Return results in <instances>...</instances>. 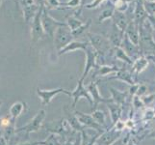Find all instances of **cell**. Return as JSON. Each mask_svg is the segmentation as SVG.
I'll return each instance as SVG.
<instances>
[{
  "label": "cell",
  "instance_id": "9",
  "mask_svg": "<svg viewBox=\"0 0 155 145\" xmlns=\"http://www.w3.org/2000/svg\"><path fill=\"white\" fill-rule=\"evenodd\" d=\"M74 113L76 114L77 118L79 122L81 123V124L85 127V128H92V129H94V130L98 131L100 133H102L104 130H103V127L99 125L98 123L95 121L92 115H87L85 113H82V112H80L78 110H75L74 111Z\"/></svg>",
  "mask_w": 155,
  "mask_h": 145
},
{
  "label": "cell",
  "instance_id": "4",
  "mask_svg": "<svg viewBox=\"0 0 155 145\" xmlns=\"http://www.w3.org/2000/svg\"><path fill=\"white\" fill-rule=\"evenodd\" d=\"M89 42L91 45L94 47V48L97 51V53H104L109 52L111 50V43L108 38H106L103 35L100 34H95V33H91L88 32L87 33Z\"/></svg>",
  "mask_w": 155,
  "mask_h": 145
},
{
  "label": "cell",
  "instance_id": "3",
  "mask_svg": "<svg viewBox=\"0 0 155 145\" xmlns=\"http://www.w3.org/2000/svg\"><path fill=\"white\" fill-rule=\"evenodd\" d=\"M41 23H42V27H44L45 35L50 37V38H53L57 28L65 22L57 20L54 18H52L49 15L48 10L45 7L44 11H42V14H41Z\"/></svg>",
  "mask_w": 155,
  "mask_h": 145
},
{
  "label": "cell",
  "instance_id": "13",
  "mask_svg": "<svg viewBox=\"0 0 155 145\" xmlns=\"http://www.w3.org/2000/svg\"><path fill=\"white\" fill-rule=\"evenodd\" d=\"M112 19H113V24H115L117 28H120V30L124 32L129 22L132 21L127 14H125L124 12H119V11H115Z\"/></svg>",
  "mask_w": 155,
  "mask_h": 145
},
{
  "label": "cell",
  "instance_id": "40",
  "mask_svg": "<svg viewBox=\"0 0 155 145\" xmlns=\"http://www.w3.org/2000/svg\"><path fill=\"white\" fill-rule=\"evenodd\" d=\"M0 129H2V118H0Z\"/></svg>",
  "mask_w": 155,
  "mask_h": 145
},
{
  "label": "cell",
  "instance_id": "31",
  "mask_svg": "<svg viewBox=\"0 0 155 145\" xmlns=\"http://www.w3.org/2000/svg\"><path fill=\"white\" fill-rule=\"evenodd\" d=\"M92 24V20L91 19H88L86 22H84V24L81 26V27H79L78 29H76L75 31H72V35L74 37V39L77 38L78 36H81L82 34H84L85 32H86L89 27H90V25Z\"/></svg>",
  "mask_w": 155,
  "mask_h": 145
},
{
  "label": "cell",
  "instance_id": "34",
  "mask_svg": "<svg viewBox=\"0 0 155 145\" xmlns=\"http://www.w3.org/2000/svg\"><path fill=\"white\" fill-rule=\"evenodd\" d=\"M83 0H68L67 2H64V7L66 9L68 8H80L82 5Z\"/></svg>",
  "mask_w": 155,
  "mask_h": 145
},
{
  "label": "cell",
  "instance_id": "12",
  "mask_svg": "<svg viewBox=\"0 0 155 145\" xmlns=\"http://www.w3.org/2000/svg\"><path fill=\"white\" fill-rule=\"evenodd\" d=\"M101 133L94 129L86 128L81 132V145H94Z\"/></svg>",
  "mask_w": 155,
  "mask_h": 145
},
{
  "label": "cell",
  "instance_id": "38",
  "mask_svg": "<svg viewBox=\"0 0 155 145\" xmlns=\"http://www.w3.org/2000/svg\"><path fill=\"white\" fill-rule=\"evenodd\" d=\"M47 0H34L36 5H38L39 7H45Z\"/></svg>",
  "mask_w": 155,
  "mask_h": 145
},
{
  "label": "cell",
  "instance_id": "36",
  "mask_svg": "<svg viewBox=\"0 0 155 145\" xmlns=\"http://www.w3.org/2000/svg\"><path fill=\"white\" fill-rule=\"evenodd\" d=\"M18 1H19V4H20L21 8L26 7V6H30V5L35 4L34 0H18Z\"/></svg>",
  "mask_w": 155,
  "mask_h": 145
},
{
  "label": "cell",
  "instance_id": "18",
  "mask_svg": "<svg viewBox=\"0 0 155 145\" xmlns=\"http://www.w3.org/2000/svg\"><path fill=\"white\" fill-rule=\"evenodd\" d=\"M88 91L90 92V94L92 95V98L94 101V107H93V110H95V109L97 107V105L100 102H104V103H108V100H105L104 98H102L98 92V88H97V84L95 82H91V84H89L88 86Z\"/></svg>",
  "mask_w": 155,
  "mask_h": 145
},
{
  "label": "cell",
  "instance_id": "23",
  "mask_svg": "<svg viewBox=\"0 0 155 145\" xmlns=\"http://www.w3.org/2000/svg\"><path fill=\"white\" fill-rule=\"evenodd\" d=\"M108 109H110V112H111V117H112V121H113V124H116L121 113L120 106L119 105V104H116V103L108 104Z\"/></svg>",
  "mask_w": 155,
  "mask_h": 145
},
{
  "label": "cell",
  "instance_id": "32",
  "mask_svg": "<svg viewBox=\"0 0 155 145\" xmlns=\"http://www.w3.org/2000/svg\"><path fill=\"white\" fill-rule=\"evenodd\" d=\"M119 69L117 67H110V66H102L100 67L97 73H95V76H106L109 73H113V72H117Z\"/></svg>",
  "mask_w": 155,
  "mask_h": 145
},
{
  "label": "cell",
  "instance_id": "21",
  "mask_svg": "<svg viewBox=\"0 0 155 145\" xmlns=\"http://www.w3.org/2000/svg\"><path fill=\"white\" fill-rule=\"evenodd\" d=\"M40 7L38 5L33 4L30 5V6H26L22 8V12H23V18H24V21L26 23L31 22L33 19L35 18V16L38 13Z\"/></svg>",
  "mask_w": 155,
  "mask_h": 145
},
{
  "label": "cell",
  "instance_id": "42",
  "mask_svg": "<svg viewBox=\"0 0 155 145\" xmlns=\"http://www.w3.org/2000/svg\"><path fill=\"white\" fill-rule=\"evenodd\" d=\"M146 1H155V0H146Z\"/></svg>",
  "mask_w": 155,
  "mask_h": 145
},
{
  "label": "cell",
  "instance_id": "39",
  "mask_svg": "<svg viewBox=\"0 0 155 145\" xmlns=\"http://www.w3.org/2000/svg\"><path fill=\"white\" fill-rule=\"evenodd\" d=\"M112 145H124V142L121 138H120V139H117V141H115Z\"/></svg>",
  "mask_w": 155,
  "mask_h": 145
},
{
  "label": "cell",
  "instance_id": "35",
  "mask_svg": "<svg viewBox=\"0 0 155 145\" xmlns=\"http://www.w3.org/2000/svg\"><path fill=\"white\" fill-rule=\"evenodd\" d=\"M103 1L104 0H92L90 3L85 5V7H86V9H90V10L91 9H97L103 3Z\"/></svg>",
  "mask_w": 155,
  "mask_h": 145
},
{
  "label": "cell",
  "instance_id": "25",
  "mask_svg": "<svg viewBox=\"0 0 155 145\" xmlns=\"http://www.w3.org/2000/svg\"><path fill=\"white\" fill-rule=\"evenodd\" d=\"M115 7L114 5H112V6L108 7V8H105L101 11L100 15L98 16V22H103L104 20H107L109 19H112L114 16V13H115Z\"/></svg>",
  "mask_w": 155,
  "mask_h": 145
},
{
  "label": "cell",
  "instance_id": "11",
  "mask_svg": "<svg viewBox=\"0 0 155 145\" xmlns=\"http://www.w3.org/2000/svg\"><path fill=\"white\" fill-rule=\"evenodd\" d=\"M147 13L143 6V0H136L135 1V9L133 12V20L141 25L147 19Z\"/></svg>",
  "mask_w": 155,
  "mask_h": 145
},
{
  "label": "cell",
  "instance_id": "33",
  "mask_svg": "<svg viewBox=\"0 0 155 145\" xmlns=\"http://www.w3.org/2000/svg\"><path fill=\"white\" fill-rule=\"evenodd\" d=\"M143 6L148 16L155 18V1H146L143 0Z\"/></svg>",
  "mask_w": 155,
  "mask_h": 145
},
{
  "label": "cell",
  "instance_id": "10",
  "mask_svg": "<svg viewBox=\"0 0 155 145\" xmlns=\"http://www.w3.org/2000/svg\"><path fill=\"white\" fill-rule=\"evenodd\" d=\"M120 133H121V131L120 130L117 131V128L111 130L110 132L107 131L103 133L102 135H100V136L97 138V140L94 145H112L115 141L117 140V138L120 137Z\"/></svg>",
  "mask_w": 155,
  "mask_h": 145
},
{
  "label": "cell",
  "instance_id": "24",
  "mask_svg": "<svg viewBox=\"0 0 155 145\" xmlns=\"http://www.w3.org/2000/svg\"><path fill=\"white\" fill-rule=\"evenodd\" d=\"M67 25L68 26L69 28H71V31H75L76 29H78L79 27H81V26L84 24V22L79 19L76 16H71V17H68L67 19V21H66Z\"/></svg>",
  "mask_w": 155,
  "mask_h": 145
},
{
  "label": "cell",
  "instance_id": "20",
  "mask_svg": "<svg viewBox=\"0 0 155 145\" xmlns=\"http://www.w3.org/2000/svg\"><path fill=\"white\" fill-rule=\"evenodd\" d=\"M65 113L67 115V120L69 123V125L71 126V128L73 129L74 131L81 133L85 129V127L79 122L76 114L75 113L73 114L71 112V110H68V107H65Z\"/></svg>",
  "mask_w": 155,
  "mask_h": 145
},
{
  "label": "cell",
  "instance_id": "7",
  "mask_svg": "<svg viewBox=\"0 0 155 145\" xmlns=\"http://www.w3.org/2000/svg\"><path fill=\"white\" fill-rule=\"evenodd\" d=\"M85 54H86V65H85L84 72L81 77L82 79H85V78L87 77V74H89L91 70L97 67V58L98 53L89 42L88 47L85 48Z\"/></svg>",
  "mask_w": 155,
  "mask_h": 145
},
{
  "label": "cell",
  "instance_id": "1",
  "mask_svg": "<svg viewBox=\"0 0 155 145\" xmlns=\"http://www.w3.org/2000/svg\"><path fill=\"white\" fill-rule=\"evenodd\" d=\"M54 46L55 48L57 50V51L59 52L61 50H63L64 47H67L69 43H71L72 41H74V37L72 35V31L71 30V28L67 25V23L65 22L64 24H62L61 26H59L57 28L54 37Z\"/></svg>",
  "mask_w": 155,
  "mask_h": 145
},
{
  "label": "cell",
  "instance_id": "41",
  "mask_svg": "<svg viewBox=\"0 0 155 145\" xmlns=\"http://www.w3.org/2000/svg\"><path fill=\"white\" fill-rule=\"evenodd\" d=\"M2 104H3V103H2V101H0V109H1V105H2Z\"/></svg>",
  "mask_w": 155,
  "mask_h": 145
},
{
  "label": "cell",
  "instance_id": "22",
  "mask_svg": "<svg viewBox=\"0 0 155 145\" xmlns=\"http://www.w3.org/2000/svg\"><path fill=\"white\" fill-rule=\"evenodd\" d=\"M147 65H148V58L143 55L141 57H139L134 62V64H133V71L138 74L142 72L143 70H145Z\"/></svg>",
  "mask_w": 155,
  "mask_h": 145
},
{
  "label": "cell",
  "instance_id": "8",
  "mask_svg": "<svg viewBox=\"0 0 155 145\" xmlns=\"http://www.w3.org/2000/svg\"><path fill=\"white\" fill-rule=\"evenodd\" d=\"M84 79L82 78H80L78 80V83H77V86L76 88L74 89L72 91V99H73V103H72V109H75V106H76V104H77V102L80 98H82V97H84V98H86L88 100V102L90 103V105H92L94 107V101H93V98H92V96H91L90 92L88 91V89H86L84 87Z\"/></svg>",
  "mask_w": 155,
  "mask_h": 145
},
{
  "label": "cell",
  "instance_id": "2",
  "mask_svg": "<svg viewBox=\"0 0 155 145\" xmlns=\"http://www.w3.org/2000/svg\"><path fill=\"white\" fill-rule=\"evenodd\" d=\"M46 117V112L45 109H40L37 114L34 116V118L32 119L27 125H25L23 127L18 128L15 130V133H24L26 136H29L31 133H36L39 132L40 129L41 128L42 123H44L45 119Z\"/></svg>",
  "mask_w": 155,
  "mask_h": 145
},
{
  "label": "cell",
  "instance_id": "29",
  "mask_svg": "<svg viewBox=\"0 0 155 145\" xmlns=\"http://www.w3.org/2000/svg\"><path fill=\"white\" fill-rule=\"evenodd\" d=\"M114 78L121 79V80H125L126 82H128L129 84H132V85L134 83L133 82V79L131 78V74L126 71H120V70H119V71L117 72L116 77H114Z\"/></svg>",
  "mask_w": 155,
  "mask_h": 145
},
{
  "label": "cell",
  "instance_id": "37",
  "mask_svg": "<svg viewBox=\"0 0 155 145\" xmlns=\"http://www.w3.org/2000/svg\"><path fill=\"white\" fill-rule=\"evenodd\" d=\"M147 20H148V22L150 23V26L153 32H155V18L151 17V16H147Z\"/></svg>",
  "mask_w": 155,
  "mask_h": 145
},
{
  "label": "cell",
  "instance_id": "6",
  "mask_svg": "<svg viewBox=\"0 0 155 145\" xmlns=\"http://www.w3.org/2000/svg\"><path fill=\"white\" fill-rule=\"evenodd\" d=\"M37 96L39 97L41 105H47L51 103V101L53 100L54 97H56L58 94H66L69 97L72 96V92L68 90H66L64 88H56V89H51V90H42L41 88H37Z\"/></svg>",
  "mask_w": 155,
  "mask_h": 145
},
{
  "label": "cell",
  "instance_id": "43",
  "mask_svg": "<svg viewBox=\"0 0 155 145\" xmlns=\"http://www.w3.org/2000/svg\"><path fill=\"white\" fill-rule=\"evenodd\" d=\"M1 3H2V0H0V6H1Z\"/></svg>",
  "mask_w": 155,
  "mask_h": 145
},
{
  "label": "cell",
  "instance_id": "27",
  "mask_svg": "<svg viewBox=\"0 0 155 145\" xmlns=\"http://www.w3.org/2000/svg\"><path fill=\"white\" fill-rule=\"evenodd\" d=\"M114 53L117 59H120L121 61H124L128 64H132V60L131 58L126 54V52L122 50L120 47H114Z\"/></svg>",
  "mask_w": 155,
  "mask_h": 145
},
{
  "label": "cell",
  "instance_id": "26",
  "mask_svg": "<svg viewBox=\"0 0 155 145\" xmlns=\"http://www.w3.org/2000/svg\"><path fill=\"white\" fill-rule=\"evenodd\" d=\"M63 145H81V133L74 131Z\"/></svg>",
  "mask_w": 155,
  "mask_h": 145
},
{
  "label": "cell",
  "instance_id": "19",
  "mask_svg": "<svg viewBox=\"0 0 155 145\" xmlns=\"http://www.w3.org/2000/svg\"><path fill=\"white\" fill-rule=\"evenodd\" d=\"M27 109V104L25 102H15L10 107L9 110V115L13 120H17L18 118L21 115V113Z\"/></svg>",
  "mask_w": 155,
  "mask_h": 145
},
{
  "label": "cell",
  "instance_id": "17",
  "mask_svg": "<svg viewBox=\"0 0 155 145\" xmlns=\"http://www.w3.org/2000/svg\"><path fill=\"white\" fill-rule=\"evenodd\" d=\"M89 45V41H72L71 43H69V44L61 50L60 51L58 52V55L61 56L63 54H65V53H68V52H71V51H75L77 50H85V48H86Z\"/></svg>",
  "mask_w": 155,
  "mask_h": 145
},
{
  "label": "cell",
  "instance_id": "30",
  "mask_svg": "<svg viewBox=\"0 0 155 145\" xmlns=\"http://www.w3.org/2000/svg\"><path fill=\"white\" fill-rule=\"evenodd\" d=\"M93 118L94 119L97 121L99 125H101L102 127L106 128V123H105V115L102 111H100V110H94L93 112V114H92Z\"/></svg>",
  "mask_w": 155,
  "mask_h": 145
},
{
  "label": "cell",
  "instance_id": "28",
  "mask_svg": "<svg viewBox=\"0 0 155 145\" xmlns=\"http://www.w3.org/2000/svg\"><path fill=\"white\" fill-rule=\"evenodd\" d=\"M45 8L47 10H65L64 3L61 2L60 0H47Z\"/></svg>",
  "mask_w": 155,
  "mask_h": 145
},
{
  "label": "cell",
  "instance_id": "5",
  "mask_svg": "<svg viewBox=\"0 0 155 145\" xmlns=\"http://www.w3.org/2000/svg\"><path fill=\"white\" fill-rule=\"evenodd\" d=\"M45 7H40L38 13L35 16L33 20L31 21V40L33 44L38 43L45 37V33L41 23V14Z\"/></svg>",
  "mask_w": 155,
  "mask_h": 145
},
{
  "label": "cell",
  "instance_id": "14",
  "mask_svg": "<svg viewBox=\"0 0 155 145\" xmlns=\"http://www.w3.org/2000/svg\"><path fill=\"white\" fill-rule=\"evenodd\" d=\"M120 47L126 52V54L131 59L137 57L139 54H140V51H141L140 47L138 45H135L134 43H132L126 35H124V42H122Z\"/></svg>",
  "mask_w": 155,
  "mask_h": 145
},
{
  "label": "cell",
  "instance_id": "15",
  "mask_svg": "<svg viewBox=\"0 0 155 145\" xmlns=\"http://www.w3.org/2000/svg\"><path fill=\"white\" fill-rule=\"evenodd\" d=\"M124 35H125L124 31L120 30V28H117L115 24H113L108 39L111 43V45L114 47H121V44H122V42H124Z\"/></svg>",
  "mask_w": 155,
  "mask_h": 145
},
{
  "label": "cell",
  "instance_id": "16",
  "mask_svg": "<svg viewBox=\"0 0 155 145\" xmlns=\"http://www.w3.org/2000/svg\"><path fill=\"white\" fill-rule=\"evenodd\" d=\"M124 33L132 43L139 46V43H140V30H139V24L137 22H135L134 20L130 21Z\"/></svg>",
  "mask_w": 155,
  "mask_h": 145
}]
</instances>
